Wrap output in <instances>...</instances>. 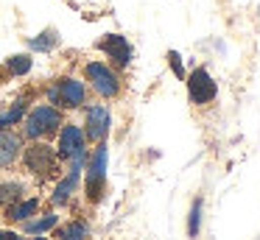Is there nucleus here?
Here are the masks:
<instances>
[{"label":"nucleus","mask_w":260,"mask_h":240,"mask_svg":"<svg viewBox=\"0 0 260 240\" xmlns=\"http://www.w3.org/2000/svg\"><path fill=\"white\" fill-rule=\"evenodd\" d=\"M23 165L31 176H37L40 182H48V179L59 176V156L56 148L48 145L45 140H31L28 148H23Z\"/></svg>","instance_id":"1"},{"label":"nucleus","mask_w":260,"mask_h":240,"mask_svg":"<svg viewBox=\"0 0 260 240\" xmlns=\"http://www.w3.org/2000/svg\"><path fill=\"white\" fill-rule=\"evenodd\" d=\"M31 67H34V59H31L28 53H14V56H9V59H6V73H9V76H14V78L28 76Z\"/></svg>","instance_id":"15"},{"label":"nucleus","mask_w":260,"mask_h":240,"mask_svg":"<svg viewBox=\"0 0 260 240\" xmlns=\"http://www.w3.org/2000/svg\"><path fill=\"white\" fill-rule=\"evenodd\" d=\"M20 195H23V184L20 182H0V201L3 204L20 201Z\"/></svg>","instance_id":"19"},{"label":"nucleus","mask_w":260,"mask_h":240,"mask_svg":"<svg viewBox=\"0 0 260 240\" xmlns=\"http://www.w3.org/2000/svg\"><path fill=\"white\" fill-rule=\"evenodd\" d=\"M34 240H48V237H40V234H37V237H34Z\"/></svg>","instance_id":"22"},{"label":"nucleus","mask_w":260,"mask_h":240,"mask_svg":"<svg viewBox=\"0 0 260 240\" xmlns=\"http://www.w3.org/2000/svg\"><path fill=\"white\" fill-rule=\"evenodd\" d=\"M107 140L95 143V151L87 156V179H84V193L90 204H98L104 198V190H107Z\"/></svg>","instance_id":"3"},{"label":"nucleus","mask_w":260,"mask_h":240,"mask_svg":"<svg viewBox=\"0 0 260 240\" xmlns=\"http://www.w3.org/2000/svg\"><path fill=\"white\" fill-rule=\"evenodd\" d=\"M59 221V215H53V212H45L42 218H28V221H23V229L28 234H42L48 232V229H53Z\"/></svg>","instance_id":"17"},{"label":"nucleus","mask_w":260,"mask_h":240,"mask_svg":"<svg viewBox=\"0 0 260 240\" xmlns=\"http://www.w3.org/2000/svg\"><path fill=\"white\" fill-rule=\"evenodd\" d=\"M20 154H23V134L12 128L0 131V167H12L20 159Z\"/></svg>","instance_id":"10"},{"label":"nucleus","mask_w":260,"mask_h":240,"mask_svg":"<svg viewBox=\"0 0 260 240\" xmlns=\"http://www.w3.org/2000/svg\"><path fill=\"white\" fill-rule=\"evenodd\" d=\"M0 232H3V229H0Z\"/></svg>","instance_id":"24"},{"label":"nucleus","mask_w":260,"mask_h":240,"mask_svg":"<svg viewBox=\"0 0 260 240\" xmlns=\"http://www.w3.org/2000/svg\"><path fill=\"white\" fill-rule=\"evenodd\" d=\"M87 151V137L84 128L76 123H62L59 126V143H56V156L59 159H73V156L84 154Z\"/></svg>","instance_id":"7"},{"label":"nucleus","mask_w":260,"mask_h":240,"mask_svg":"<svg viewBox=\"0 0 260 240\" xmlns=\"http://www.w3.org/2000/svg\"><path fill=\"white\" fill-rule=\"evenodd\" d=\"M62 126V112L51 104H37L23 117V137L25 140H45L59 131Z\"/></svg>","instance_id":"2"},{"label":"nucleus","mask_w":260,"mask_h":240,"mask_svg":"<svg viewBox=\"0 0 260 240\" xmlns=\"http://www.w3.org/2000/svg\"><path fill=\"white\" fill-rule=\"evenodd\" d=\"M59 42H62V37H59L56 28H45V31H40L37 37L28 39V50H37V53H51Z\"/></svg>","instance_id":"13"},{"label":"nucleus","mask_w":260,"mask_h":240,"mask_svg":"<svg viewBox=\"0 0 260 240\" xmlns=\"http://www.w3.org/2000/svg\"><path fill=\"white\" fill-rule=\"evenodd\" d=\"M0 240H23L17 232H0Z\"/></svg>","instance_id":"21"},{"label":"nucleus","mask_w":260,"mask_h":240,"mask_svg":"<svg viewBox=\"0 0 260 240\" xmlns=\"http://www.w3.org/2000/svg\"><path fill=\"white\" fill-rule=\"evenodd\" d=\"M25 112H28V104H25V98H17L9 109L0 112V131H6V128L17 126V123H23Z\"/></svg>","instance_id":"14"},{"label":"nucleus","mask_w":260,"mask_h":240,"mask_svg":"<svg viewBox=\"0 0 260 240\" xmlns=\"http://www.w3.org/2000/svg\"><path fill=\"white\" fill-rule=\"evenodd\" d=\"M202 207H204L202 198L193 201L190 215H187V237H199V232H202Z\"/></svg>","instance_id":"18"},{"label":"nucleus","mask_w":260,"mask_h":240,"mask_svg":"<svg viewBox=\"0 0 260 240\" xmlns=\"http://www.w3.org/2000/svg\"><path fill=\"white\" fill-rule=\"evenodd\" d=\"M37 210H40V198H20L6 207V218L9 221H28L31 215H37Z\"/></svg>","instance_id":"12"},{"label":"nucleus","mask_w":260,"mask_h":240,"mask_svg":"<svg viewBox=\"0 0 260 240\" xmlns=\"http://www.w3.org/2000/svg\"><path fill=\"white\" fill-rule=\"evenodd\" d=\"M187 95H190V104H196V106H207L210 100H215L218 84L213 81L207 67H196V70L187 76Z\"/></svg>","instance_id":"6"},{"label":"nucleus","mask_w":260,"mask_h":240,"mask_svg":"<svg viewBox=\"0 0 260 240\" xmlns=\"http://www.w3.org/2000/svg\"><path fill=\"white\" fill-rule=\"evenodd\" d=\"M168 64L171 70H174L176 78H185V67H182V56L176 53V50H168Z\"/></svg>","instance_id":"20"},{"label":"nucleus","mask_w":260,"mask_h":240,"mask_svg":"<svg viewBox=\"0 0 260 240\" xmlns=\"http://www.w3.org/2000/svg\"><path fill=\"white\" fill-rule=\"evenodd\" d=\"M79 176H81L79 170H68V173H64V176L56 182V187H53V195H51V201H53L56 207H64V204L70 201V195H73L76 187H79Z\"/></svg>","instance_id":"11"},{"label":"nucleus","mask_w":260,"mask_h":240,"mask_svg":"<svg viewBox=\"0 0 260 240\" xmlns=\"http://www.w3.org/2000/svg\"><path fill=\"white\" fill-rule=\"evenodd\" d=\"M56 237L59 240H87L90 237V226L84 221H70L62 229H56Z\"/></svg>","instance_id":"16"},{"label":"nucleus","mask_w":260,"mask_h":240,"mask_svg":"<svg viewBox=\"0 0 260 240\" xmlns=\"http://www.w3.org/2000/svg\"><path fill=\"white\" fill-rule=\"evenodd\" d=\"M112 126V115L104 104H90L84 109V137L90 143H104Z\"/></svg>","instance_id":"8"},{"label":"nucleus","mask_w":260,"mask_h":240,"mask_svg":"<svg viewBox=\"0 0 260 240\" xmlns=\"http://www.w3.org/2000/svg\"><path fill=\"white\" fill-rule=\"evenodd\" d=\"M84 78L90 81L92 92L101 95V98H118L120 95V76L115 73V67L107 64V61H87Z\"/></svg>","instance_id":"5"},{"label":"nucleus","mask_w":260,"mask_h":240,"mask_svg":"<svg viewBox=\"0 0 260 240\" xmlns=\"http://www.w3.org/2000/svg\"><path fill=\"white\" fill-rule=\"evenodd\" d=\"M98 50H104V53L112 59L115 67H129L132 61V45L126 42V37H120V33H107L104 39H98Z\"/></svg>","instance_id":"9"},{"label":"nucleus","mask_w":260,"mask_h":240,"mask_svg":"<svg viewBox=\"0 0 260 240\" xmlns=\"http://www.w3.org/2000/svg\"><path fill=\"white\" fill-rule=\"evenodd\" d=\"M87 100V84L81 78H59L48 87V104L56 109H79Z\"/></svg>","instance_id":"4"},{"label":"nucleus","mask_w":260,"mask_h":240,"mask_svg":"<svg viewBox=\"0 0 260 240\" xmlns=\"http://www.w3.org/2000/svg\"><path fill=\"white\" fill-rule=\"evenodd\" d=\"M0 182H3V179H0ZM0 204H3V201H0Z\"/></svg>","instance_id":"23"}]
</instances>
